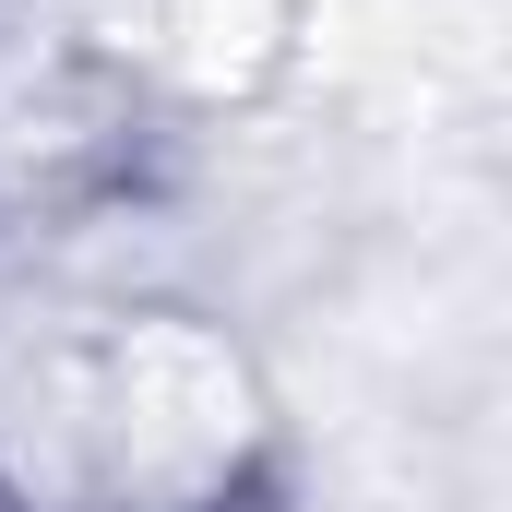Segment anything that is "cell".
I'll use <instances>...</instances> for the list:
<instances>
[{"label":"cell","instance_id":"6da1fadb","mask_svg":"<svg viewBox=\"0 0 512 512\" xmlns=\"http://www.w3.org/2000/svg\"><path fill=\"white\" fill-rule=\"evenodd\" d=\"M131 24H143V48L155 60H179V72H239L262 36H274V0H131Z\"/></svg>","mask_w":512,"mask_h":512}]
</instances>
